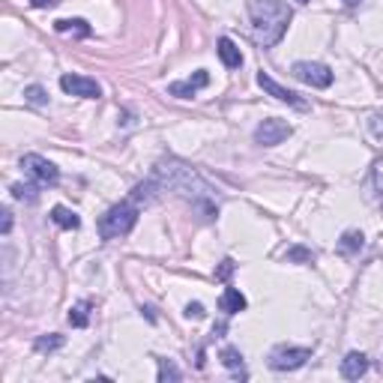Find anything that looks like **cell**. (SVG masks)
Segmentation results:
<instances>
[{"instance_id": "cell-1", "label": "cell", "mask_w": 383, "mask_h": 383, "mask_svg": "<svg viewBox=\"0 0 383 383\" xmlns=\"http://www.w3.org/2000/svg\"><path fill=\"white\" fill-rule=\"evenodd\" d=\"M153 180L162 189L177 192L180 198L192 201L198 210H204V219H213L219 213V201H216V189L207 183L204 177L198 174L192 165L180 159H162L156 168H153Z\"/></svg>"}, {"instance_id": "cell-2", "label": "cell", "mask_w": 383, "mask_h": 383, "mask_svg": "<svg viewBox=\"0 0 383 383\" xmlns=\"http://www.w3.org/2000/svg\"><path fill=\"white\" fill-rule=\"evenodd\" d=\"M291 6L282 0H255L252 3V36L261 48H273L282 42L291 24Z\"/></svg>"}, {"instance_id": "cell-3", "label": "cell", "mask_w": 383, "mask_h": 383, "mask_svg": "<svg viewBox=\"0 0 383 383\" xmlns=\"http://www.w3.org/2000/svg\"><path fill=\"white\" fill-rule=\"evenodd\" d=\"M135 222H138L135 201H120V204H114L108 213L99 219V237L102 239H120L135 228Z\"/></svg>"}, {"instance_id": "cell-4", "label": "cell", "mask_w": 383, "mask_h": 383, "mask_svg": "<svg viewBox=\"0 0 383 383\" xmlns=\"http://www.w3.org/2000/svg\"><path fill=\"white\" fill-rule=\"evenodd\" d=\"M309 359H312V350H309V348L279 344V348L270 350V368H273V371H293V368H303Z\"/></svg>"}, {"instance_id": "cell-5", "label": "cell", "mask_w": 383, "mask_h": 383, "mask_svg": "<svg viewBox=\"0 0 383 383\" xmlns=\"http://www.w3.org/2000/svg\"><path fill=\"white\" fill-rule=\"evenodd\" d=\"M22 168L36 186H54L57 177H60V171H57L54 162H48L45 156H40V153H27L22 159Z\"/></svg>"}, {"instance_id": "cell-6", "label": "cell", "mask_w": 383, "mask_h": 383, "mask_svg": "<svg viewBox=\"0 0 383 383\" xmlns=\"http://www.w3.org/2000/svg\"><path fill=\"white\" fill-rule=\"evenodd\" d=\"M293 78L309 84V87H330L332 84V69L327 63H312V60H300L293 63Z\"/></svg>"}, {"instance_id": "cell-7", "label": "cell", "mask_w": 383, "mask_h": 383, "mask_svg": "<svg viewBox=\"0 0 383 383\" xmlns=\"http://www.w3.org/2000/svg\"><path fill=\"white\" fill-rule=\"evenodd\" d=\"M293 126L287 120H279V117H270V120H261L255 129V141L261 144V147H275V144H282L284 138H291Z\"/></svg>"}, {"instance_id": "cell-8", "label": "cell", "mask_w": 383, "mask_h": 383, "mask_svg": "<svg viewBox=\"0 0 383 383\" xmlns=\"http://www.w3.org/2000/svg\"><path fill=\"white\" fill-rule=\"evenodd\" d=\"M60 90L69 96H81V99H99L102 87L87 75H63L60 78Z\"/></svg>"}, {"instance_id": "cell-9", "label": "cell", "mask_w": 383, "mask_h": 383, "mask_svg": "<svg viewBox=\"0 0 383 383\" xmlns=\"http://www.w3.org/2000/svg\"><path fill=\"white\" fill-rule=\"evenodd\" d=\"M257 84L264 87V93H270V96H275L279 102H287V105H293V108H305V99H300V93H293V90H287V87H282V84H275L270 75H257Z\"/></svg>"}, {"instance_id": "cell-10", "label": "cell", "mask_w": 383, "mask_h": 383, "mask_svg": "<svg viewBox=\"0 0 383 383\" xmlns=\"http://www.w3.org/2000/svg\"><path fill=\"white\" fill-rule=\"evenodd\" d=\"M207 84H210V75H207L204 69H198L189 81H174V84L168 87V93L177 96V99H192V96H195L201 87H207Z\"/></svg>"}, {"instance_id": "cell-11", "label": "cell", "mask_w": 383, "mask_h": 383, "mask_svg": "<svg viewBox=\"0 0 383 383\" xmlns=\"http://www.w3.org/2000/svg\"><path fill=\"white\" fill-rule=\"evenodd\" d=\"M368 371V359H366V353H359V350H350L348 357L341 359V377H348V380H359L362 375Z\"/></svg>"}, {"instance_id": "cell-12", "label": "cell", "mask_w": 383, "mask_h": 383, "mask_svg": "<svg viewBox=\"0 0 383 383\" xmlns=\"http://www.w3.org/2000/svg\"><path fill=\"white\" fill-rule=\"evenodd\" d=\"M216 51H219V57H222V63L228 66V69H239V66H243V51H239V48L234 45V40H228V36L219 40Z\"/></svg>"}, {"instance_id": "cell-13", "label": "cell", "mask_w": 383, "mask_h": 383, "mask_svg": "<svg viewBox=\"0 0 383 383\" xmlns=\"http://www.w3.org/2000/svg\"><path fill=\"white\" fill-rule=\"evenodd\" d=\"M246 296L237 291V287H225L222 296H219V309L225 314H237V312H246Z\"/></svg>"}, {"instance_id": "cell-14", "label": "cell", "mask_w": 383, "mask_h": 383, "mask_svg": "<svg viewBox=\"0 0 383 383\" xmlns=\"http://www.w3.org/2000/svg\"><path fill=\"white\" fill-rule=\"evenodd\" d=\"M51 222L57 228H63V231H75V228H81L78 213H75V210H69V207H63V204H57L51 210Z\"/></svg>"}, {"instance_id": "cell-15", "label": "cell", "mask_w": 383, "mask_h": 383, "mask_svg": "<svg viewBox=\"0 0 383 383\" xmlns=\"http://www.w3.org/2000/svg\"><path fill=\"white\" fill-rule=\"evenodd\" d=\"M57 33H78V36H90V24L81 22V18H63V22H54Z\"/></svg>"}, {"instance_id": "cell-16", "label": "cell", "mask_w": 383, "mask_h": 383, "mask_svg": "<svg viewBox=\"0 0 383 383\" xmlns=\"http://www.w3.org/2000/svg\"><path fill=\"white\" fill-rule=\"evenodd\" d=\"M222 362L225 368H231L237 377H246V366H243V353H239L237 348H225L222 350Z\"/></svg>"}, {"instance_id": "cell-17", "label": "cell", "mask_w": 383, "mask_h": 383, "mask_svg": "<svg viewBox=\"0 0 383 383\" xmlns=\"http://www.w3.org/2000/svg\"><path fill=\"white\" fill-rule=\"evenodd\" d=\"M69 323H72V327H78V330L90 323V303H87V300L78 303V305H72V309H69Z\"/></svg>"}, {"instance_id": "cell-18", "label": "cell", "mask_w": 383, "mask_h": 383, "mask_svg": "<svg viewBox=\"0 0 383 383\" xmlns=\"http://www.w3.org/2000/svg\"><path fill=\"white\" fill-rule=\"evenodd\" d=\"M33 348L40 350V353H51V350H57V348H63V335H57V332L40 335V339L33 341Z\"/></svg>"}, {"instance_id": "cell-19", "label": "cell", "mask_w": 383, "mask_h": 383, "mask_svg": "<svg viewBox=\"0 0 383 383\" xmlns=\"http://www.w3.org/2000/svg\"><path fill=\"white\" fill-rule=\"evenodd\" d=\"M362 248V234L359 231H344L341 234V252L344 255H353Z\"/></svg>"}, {"instance_id": "cell-20", "label": "cell", "mask_w": 383, "mask_h": 383, "mask_svg": "<svg viewBox=\"0 0 383 383\" xmlns=\"http://www.w3.org/2000/svg\"><path fill=\"white\" fill-rule=\"evenodd\" d=\"M183 371H180L171 359H159V383H168V380H180Z\"/></svg>"}, {"instance_id": "cell-21", "label": "cell", "mask_w": 383, "mask_h": 383, "mask_svg": "<svg viewBox=\"0 0 383 383\" xmlns=\"http://www.w3.org/2000/svg\"><path fill=\"white\" fill-rule=\"evenodd\" d=\"M12 195H15L18 201H31V204H33V201L40 198V192H36L33 183H15V186H12Z\"/></svg>"}, {"instance_id": "cell-22", "label": "cell", "mask_w": 383, "mask_h": 383, "mask_svg": "<svg viewBox=\"0 0 383 383\" xmlns=\"http://www.w3.org/2000/svg\"><path fill=\"white\" fill-rule=\"evenodd\" d=\"M24 99L31 105H45L48 93H45V87H40V84H31V87H24Z\"/></svg>"}, {"instance_id": "cell-23", "label": "cell", "mask_w": 383, "mask_h": 383, "mask_svg": "<svg viewBox=\"0 0 383 383\" xmlns=\"http://www.w3.org/2000/svg\"><path fill=\"white\" fill-rule=\"evenodd\" d=\"M284 261H305V264H312V261H314V255L309 252V248L296 246V248H291V252H284Z\"/></svg>"}, {"instance_id": "cell-24", "label": "cell", "mask_w": 383, "mask_h": 383, "mask_svg": "<svg viewBox=\"0 0 383 383\" xmlns=\"http://www.w3.org/2000/svg\"><path fill=\"white\" fill-rule=\"evenodd\" d=\"M371 180H375V192H377V198L383 201V159L375 162V168H371Z\"/></svg>"}, {"instance_id": "cell-25", "label": "cell", "mask_w": 383, "mask_h": 383, "mask_svg": "<svg viewBox=\"0 0 383 383\" xmlns=\"http://www.w3.org/2000/svg\"><path fill=\"white\" fill-rule=\"evenodd\" d=\"M186 318H204V305H201V303H189L186 305Z\"/></svg>"}, {"instance_id": "cell-26", "label": "cell", "mask_w": 383, "mask_h": 383, "mask_svg": "<svg viewBox=\"0 0 383 383\" xmlns=\"http://www.w3.org/2000/svg\"><path fill=\"white\" fill-rule=\"evenodd\" d=\"M234 273V261H231V257H225V261H222V266H219V279H228V275H231Z\"/></svg>"}, {"instance_id": "cell-27", "label": "cell", "mask_w": 383, "mask_h": 383, "mask_svg": "<svg viewBox=\"0 0 383 383\" xmlns=\"http://www.w3.org/2000/svg\"><path fill=\"white\" fill-rule=\"evenodd\" d=\"M60 0H31V6H36V9H54Z\"/></svg>"}, {"instance_id": "cell-28", "label": "cell", "mask_w": 383, "mask_h": 383, "mask_svg": "<svg viewBox=\"0 0 383 383\" xmlns=\"http://www.w3.org/2000/svg\"><path fill=\"white\" fill-rule=\"evenodd\" d=\"M0 231L3 234L12 231V213H9V210H3V228H0Z\"/></svg>"}, {"instance_id": "cell-29", "label": "cell", "mask_w": 383, "mask_h": 383, "mask_svg": "<svg viewBox=\"0 0 383 383\" xmlns=\"http://www.w3.org/2000/svg\"><path fill=\"white\" fill-rule=\"evenodd\" d=\"M344 3H348V6H357V3H359V0H344Z\"/></svg>"}, {"instance_id": "cell-30", "label": "cell", "mask_w": 383, "mask_h": 383, "mask_svg": "<svg viewBox=\"0 0 383 383\" xmlns=\"http://www.w3.org/2000/svg\"><path fill=\"white\" fill-rule=\"evenodd\" d=\"M296 3H309V0H296Z\"/></svg>"}]
</instances>
